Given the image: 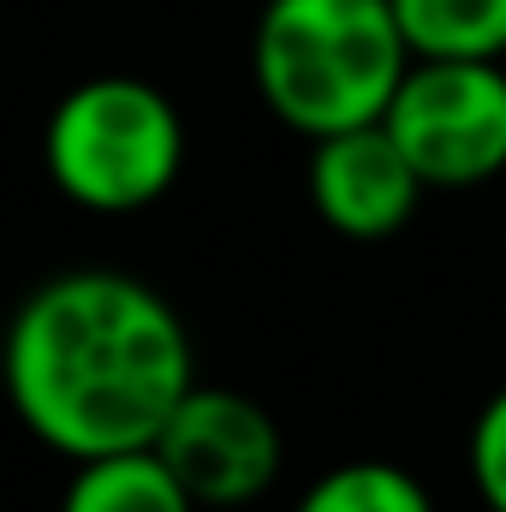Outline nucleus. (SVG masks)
<instances>
[{"label":"nucleus","instance_id":"nucleus-6","mask_svg":"<svg viewBox=\"0 0 506 512\" xmlns=\"http://www.w3.org/2000/svg\"><path fill=\"white\" fill-rule=\"evenodd\" d=\"M423 191V173L411 167L387 120L316 137L310 149V203L340 239H393L417 215Z\"/></svg>","mask_w":506,"mask_h":512},{"label":"nucleus","instance_id":"nucleus-4","mask_svg":"<svg viewBox=\"0 0 506 512\" xmlns=\"http://www.w3.org/2000/svg\"><path fill=\"white\" fill-rule=\"evenodd\" d=\"M381 120L429 191H471L506 173L501 60H411Z\"/></svg>","mask_w":506,"mask_h":512},{"label":"nucleus","instance_id":"nucleus-8","mask_svg":"<svg viewBox=\"0 0 506 512\" xmlns=\"http://www.w3.org/2000/svg\"><path fill=\"white\" fill-rule=\"evenodd\" d=\"M417 60H501L506 0H393Z\"/></svg>","mask_w":506,"mask_h":512},{"label":"nucleus","instance_id":"nucleus-3","mask_svg":"<svg viewBox=\"0 0 506 512\" xmlns=\"http://www.w3.org/2000/svg\"><path fill=\"white\" fill-rule=\"evenodd\" d=\"M42 161L66 203L90 215H137L173 191L185 167V120L143 78H84L54 102Z\"/></svg>","mask_w":506,"mask_h":512},{"label":"nucleus","instance_id":"nucleus-10","mask_svg":"<svg viewBox=\"0 0 506 512\" xmlns=\"http://www.w3.org/2000/svg\"><path fill=\"white\" fill-rule=\"evenodd\" d=\"M471 483L489 501V512H506V387L471 423Z\"/></svg>","mask_w":506,"mask_h":512},{"label":"nucleus","instance_id":"nucleus-9","mask_svg":"<svg viewBox=\"0 0 506 512\" xmlns=\"http://www.w3.org/2000/svg\"><path fill=\"white\" fill-rule=\"evenodd\" d=\"M292 512H435L429 489L387 465V459H352V465H334L328 477H316Z\"/></svg>","mask_w":506,"mask_h":512},{"label":"nucleus","instance_id":"nucleus-1","mask_svg":"<svg viewBox=\"0 0 506 512\" xmlns=\"http://www.w3.org/2000/svg\"><path fill=\"white\" fill-rule=\"evenodd\" d=\"M0 387L18 423L60 459L155 447L173 405L197 387L179 310L114 268L42 280L6 322Z\"/></svg>","mask_w":506,"mask_h":512},{"label":"nucleus","instance_id":"nucleus-7","mask_svg":"<svg viewBox=\"0 0 506 512\" xmlns=\"http://www.w3.org/2000/svg\"><path fill=\"white\" fill-rule=\"evenodd\" d=\"M60 512H197V501L155 447H131L78 459Z\"/></svg>","mask_w":506,"mask_h":512},{"label":"nucleus","instance_id":"nucleus-5","mask_svg":"<svg viewBox=\"0 0 506 512\" xmlns=\"http://www.w3.org/2000/svg\"><path fill=\"white\" fill-rule=\"evenodd\" d=\"M155 453L173 465L197 507H251L280 477V423L239 387L197 382L155 435Z\"/></svg>","mask_w":506,"mask_h":512},{"label":"nucleus","instance_id":"nucleus-2","mask_svg":"<svg viewBox=\"0 0 506 512\" xmlns=\"http://www.w3.org/2000/svg\"><path fill=\"white\" fill-rule=\"evenodd\" d=\"M411 60L393 0H268L251 42L268 114L310 143L381 120Z\"/></svg>","mask_w":506,"mask_h":512}]
</instances>
